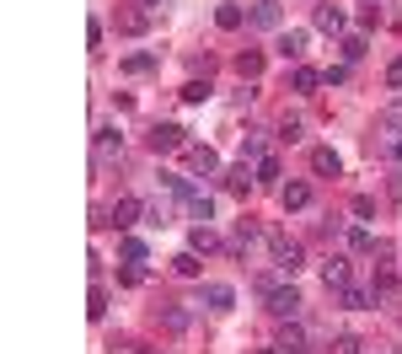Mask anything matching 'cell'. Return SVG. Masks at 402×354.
I'll list each match as a JSON object with an SVG mask.
<instances>
[{"instance_id": "4316f807", "label": "cell", "mask_w": 402, "mask_h": 354, "mask_svg": "<svg viewBox=\"0 0 402 354\" xmlns=\"http://www.w3.org/2000/svg\"><path fill=\"white\" fill-rule=\"evenodd\" d=\"M370 247H376V236H370L365 226H354L349 231V253H370Z\"/></svg>"}, {"instance_id": "f546056e", "label": "cell", "mask_w": 402, "mask_h": 354, "mask_svg": "<svg viewBox=\"0 0 402 354\" xmlns=\"http://www.w3.org/2000/svg\"><path fill=\"white\" fill-rule=\"evenodd\" d=\"M338 49H343V60H359V54H365V38H359V33H349V38L338 43Z\"/></svg>"}, {"instance_id": "60d3db41", "label": "cell", "mask_w": 402, "mask_h": 354, "mask_svg": "<svg viewBox=\"0 0 402 354\" xmlns=\"http://www.w3.org/2000/svg\"><path fill=\"white\" fill-rule=\"evenodd\" d=\"M134 354H150V349H134Z\"/></svg>"}, {"instance_id": "5bb4252c", "label": "cell", "mask_w": 402, "mask_h": 354, "mask_svg": "<svg viewBox=\"0 0 402 354\" xmlns=\"http://www.w3.org/2000/svg\"><path fill=\"white\" fill-rule=\"evenodd\" d=\"M236 75H247V81H257V75H263V54H257V49L236 54Z\"/></svg>"}, {"instance_id": "836d02e7", "label": "cell", "mask_w": 402, "mask_h": 354, "mask_svg": "<svg viewBox=\"0 0 402 354\" xmlns=\"http://www.w3.org/2000/svg\"><path fill=\"white\" fill-rule=\"evenodd\" d=\"M150 65H156L150 54H129V60H123V70H129V75H140V70H150Z\"/></svg>"}, {"instance_id": "603a6c76", "label": "cell", "mask_w": 402, "mask_h": 354, "mask_svg": "<svg viewBox=\"0 0 402 354\" xmlns=\"http://www.w3.org/2000/svg\"><path fill=\"white\" fill-rule=\"evenodd\" d=\"M257 183V177H252V172H247V161H242V167H236V172H225V188H231V194H247V188H252Z\"/></svg>"}, {"instance_id": "cb8c5ba5", "label": "cell", "mask_w": 402, "mask_h": 354, "mask_svg": "<svg viewBox=\"0 0 402 354\" xmlns=\"http://www.w3.org/2000/svg\"><path fill=\"white\" fill-rule=\"evenodd\" d=\"M188 215H194L199 226H209V215H215V204H209V194H194V199H188Z\"/></svg>"}, {"instance_id": "83f0119b", "label": "cell", "mask_w": 402, "mask_h": 354, "mask_svg": "<svg viewBox=\"0 0 402 354\" xmlns=\"http://www.w3.org/2000/svg\"><path fill=\"white\" fill-rule=\"evenodd\" d=\"M242 161H263V135H242Z\"/></svg>"}, {"instance_id": "74e56055", "label": "cell", "mask_w": 402, "mask_h": 354, "mask_svg": "<svg viewBox=\"0 0 402 354\" xmlns=\"http://www.w3.org/2000/svg\"><path fill=\"white\" fill-rule=\"evenodd\" d=\"M386 86H402V60H391V65H386Z\"/></svg>"}, {"instance_id": "52a82bcc", "label": "cell", "mask_w": 402, "mask_h": 354, "mask_svg": "<svg viewBox=\"0 0 402 354\" xmlns=\"http://www.w3.org/2000/svg\"><path fill=\"white\" fill-rule=\"evenodd\" d=\"M204 306H209V311H231L236 290H231V284H204Z\"/></svg>"}, {"instance_id": "ffe728a7", "label": "cell", "mask_w": 402, "mask_h": 354, "mask_svg": "<svg viewBox=\"0 0 402 354\" xmlns=\"http://www.w3.org/2000/svg\"><path fill=\"white\" fill-rule=\"evenodd\" d=\"M338 301H343V311H365V306H370V290H354V284H343Z\"/></svg>"}, {"instance_id": "4dcf8cb0", "label": "cell", "mask_w": 402, "mask_h": 354, "mask_svg": "<svg viewBox=\"0 0 402 354\" xmlns=\"http://www.w3.org/2000/svg\"><path fill=\"white\" fill-rule=\"evenodd\" d=\"M209 97V81H188L183 86V102H204Z\"/></svg>"}, {"instance_id": "1f68e13d", "label": "cell", "mask_w": 402, "mask_h": 354, "mask_svg": "<svg viewBox=\"0 0 402 354\" xmlns=\"http://www.w3.org/2000/svg\"><path fill=\"white\" fill-rule=\"evenodd\" d=\"M333 354H359V338H354V333H338V338H333Z\"/></svg>"}, {"instance_id": "ba28073f", "label": "cell", "mask_w": 402, "mask_h": 354, "mask_svg": "<svg viewBox=\"0 0 402 354\" xmlns=\"http://www.w3.org/2000/svg\"><path fill=\"white\" fill-rule=\"evenodd\" d=\"M118 156H123L118 129H97V161H118Z\"/></svg>"}, {"instance_id": "d590c367", "label": "cell", "mask_w": 402, "mask_h": 354, "mask_svg": "<svg viewBox=\"0 0 402 354\" xmlns=\"http://www.w3.org/2000/svg\"><path fill=\"white\" fill-rule=\"evenodd\" d=\"M118 27H123V33H140V27H145V11H129V16L118 22Z\"/></svg>"}, {"instance_id": "9a60e30c", "label": "cell", "mask_w": 402, "mask_h": 354, "mask_svg": "<svg viewBox=\"0 0 402 354\" xmlns=\"http://www.w3.org/2000/svg\"><path fill=\"white\" fill-rule=\"evenodd\" d=\"M391 295H397V274L381 269V274H376V284H370V301H391Z\"/></svg>"}, {"instance_id": "30bf717a", "label": "cell", "mask_w": 402, "mask_h": 354, "mask_svg": "<svg viewBox=\"0 0 402 354\" xmlns=\"http://www.w3.org/2000/svg\"><path fill=\"white\" fill-rule=\"evenodd\" d=\"M311 172H317V177H338V172H343L338 150H311Z\"/></svg>"}, {"instance_id": "5b68a950", "label": "cell", "mask_w": 402, "mask_h": 354, "mask_svg": "<svg viewBox=\"0 0 402 354\" xmlns=\"http://www.w3.org/2000/svg\"><path fill=\"white\" fill-rule=\"evenodd\" d=\"M322 280H328V290H343V284H349V258L333 253L328 263H322Z\"/></svg>"}, {"instance_id": "277c9868", "label": "cell", "mask_w": 402, "mask_h": 354, "mask_svg": "<svg viewBox=\"0 0 402 354\" xmlns=\"http://www.w3.org/2000/svg\"><path fill=\"white\" fill-rule=\"evenodd\" d=\"M145 215V204H140V199H118V204L108 209V226H118V231H129L134 220Z\"/></svg>"}, {"instance_id": "6da1fadb", "label": "cell", "mask_w": 402, "mask_h": 354, "mask_svg": "<svg viewBox=\"0 0 402 354\" xmlns=\"http://www.w3.org/2000/svg\"><path fill=\"white\" fill-rule=\"evenodd\" d=\"M268 247H274V269H279L284 280H295V274L306 269V253H301V242H284V236H268Z\"/></svg>"}, {"instance_id": "7402d4cb", "label": "cell", "mask_w": 402, "mask_h": 354, "mask_svg": "<svg viewBox=\"0 0 402 354\" xmlns=\"http://www.w3.org/2000/svg\"><path fill=\"white\" fill-rule=\"evenodd\" d=\"M172 269L183 274V280H199V253H194V247H188V253H177V258H172Z\"/></svg>"}, {"instance_id": "8fae6325", "label": "cell", "mask_w": 402, "mask_h": 354, "mask_svg": "<svg viewBox=\"0 0 402 354\" xmlns=\"http://www.w3.org/2000/svg\"><path fill=\"white\" fill-rule=\"evenodd\" d=\"M274 49H279V60H301V54H306V33H295V27H290V33H279Z\"/></svg>"}, {"instance_id": "3957f363", "label": "cell", "mask_w": 402, "mask_h": 354, "mask_svg": "<svg viewBox=\"0 0 402 354\" xmlns=\"http://www.w3.org/2000/svg\"><path fill=\"white\" fill-rule=\"evenodd\" d=\"M268 311H274L279 322H295V317H301V295H295L290 284H279V290L268 295Z\"/></svg>"}, {"instance_id": "e575fe53", "label": "cell", "mask_w": 402, "mask_h": 354, "mask_svg": "<svg viewBox=\"0 0 402 354\" xmlns=\"http://www.w3.org/2000/svg\"><path fill=\"white\" fill-rule=\"evenodd\" d=\"M167 215H172L167 204H145V220H150V226H167Z\"/></svg>"}, {"instance_id": "d6986e66", "label": "cell", "mask_w": 402, "mask_h": 354, "mask_svg": "<svg viewBox=\"0 0 402 354\" xmlns=\"http://www.w3.org/2000/svg\"><path fill=\"white\" fill-rule=\"evenodd\" d=\"M161 328L167 333H188V306H167V311H161Z\"/></svg>"}, {"instance_id": "f1b7e54d", "label": "cell", "mask_w": 402, "mask_h": 354, "mask_svg": "<svg viewBox=\"0 0 402 354\" xmlns=\"http://www.w3.org/2000/svg\"><path fill=\"white\" fill-rule=\"evenodd\" d=\"M257 183H279V161H274V156L257 161Z\"/></svg>"}, {"instance_id": "8992f818", "label": "cell", "mask_w": 402, "mask_h": 354, "mask_svg": "<svg viewBox=\"0 0 402 354\" xmlns=\"http://www.w3.org/2000/svg\"><path fill=\"white\" fill-rule=\"evenodd\" d=\"M279 204H284V209H306V204H311V183H301V177H295V183H284V188H279Z\"/></svg>"}, {"instance_id": "9c48e42d", "label": "cell", "mask_w": 402, "mask_h": 354, "mask_svg": "<svg viewBox=\"0 0 402 354\" xmlns=\"http://www.w3.org/2000/svg\"><path fill=\"white\" fill-rule=\"evenodd\" d=\"M279 354H306V328H301V322H284V333H279Z\"/></svg>"}, {"instance_id": "f35d334b", "label": "cell", "mask_w": 402, "mask_h": 354, "mask_svg": "<svg viewBox=\"0 0 402 354\" xmlns=\"http://www.w3.org/2000/svg\"><path fill=\"white\" fill-rule=\"evenodd\" d=\"M140 6H145V11H156V6H161V0H140Z\"/></svg>"}, {"instance_id": "4fadbf2b", "label": "cell", "mask_w": 402, "mask_h": 354, "mask_svg": "<svg viewBox=\"0 0 402 354\" xmlns=\"http://www.w3.org/2000/svg\"><path fill=\"white\" fill-rule=\"evenodd\" d=\"M252 27H279V0H257L252 6Z\"/></svg>"}, {"instance_id": "484cf974", "label": "cell", "mask_w": 402, "mask_h": 354, "mask_svg": "<svg viewBox=\"0 0 402 354\" xmlns=\"http://www.w3.org/2000/svg\"><path fill=\"white\" fill-rule=\"evenodd\" d=\"M118 253H123V263H145V242H140V236H123Z\"/></svg>"}, {"instance_id": "e0dca14e", "label": "cell", "mask_w": 402, "mask_h": 354, "mask_svg": "<svg viewBox=\"0 0 402 354\" xmlns=\"http://www.w3.org/2000/svg\"><path fill=\"white\" fill-rule=\"evenodd\" d=\"M317 33H343V11L338 6H317Z\"/></svg>"}, {"instance_id": "7c38bea8", "label": "cell", "mask_w": 402, "mask_h": 354, "mask_svg": "<svg viewBox=\"0 0 402 354\" xmlns=\"http://www.w3.org/2000/svg\"><path fill=\"white\" fill-rule=\"evenodd\" d=\"M188 167L194 172H220V156L209 145H188Z\"/></svg>"}, {"instance_id": "d4e9b609", "label": "cell", "mask_w": 402, "mask_h": 354, "mask_svg": "<svg viewBox=\"0 0 402 354\" xmlns=\"http://www.w3.org/2000/svg\"><path fill=\"white\" fill-rule=\"evenodd\" d=\"M317 86H322V75L311 65H295V92H317Z\"/></svg>"}, {"instance_id": "ab89813d", "label": "cell", "mask_w": 402, "mask_h": 354, "mask_svg": "<svg viewBox=\"0 0 402 354\" xmlns=\"http://www.w3.org/2000/svg\"><path fill=\"white\" fill-rule=\"evenodd\" d=\"M391 156H397V161H402V140H397V145H391Z\"/></svg>"}, {"instance_id": "44dd1931", "label": "cell", "mask_w": 402, "mask_h": 354, "mask_svg": "<svg viewBox=\"0 0 402 354\" xmlns=\"http://www.w3.org/2000/svg\"><path fill=\"white\" fill-rule=\"evenodd\" d=\"M188 247H194V253H215V247H220V236L209 231V226H194V236H188Z\"/></svg>"}, {"instance_id": "7a4b0ae2", "label": "cell", "mask_w": 402, "mask_h": 354, "mask_svg": "<svg viewBox=\"0 0 402 354\" xmlns=\"http://www.w3.org/2000/svg\"><path fill=\"white\" fill-rule=\"evenodd\" d=\"M188 129H183V123H156V129H150V150H156V156H161V150H183L188 145Z\"/></svg>"}, {"instance_id": "8d00e7d4", "label": "cell", "mask_w": 402, "mask_h": 354, "mask_svg": "<svg viewBox=\"0 0 402 354\" xmlns=\"http://www.w3.org/2000/svg\"><path fill=\"white\" fill-rule=\"evenodd\" d=\"M279 140H301V118H284L279 123Z\"/></svg>"}, {"instance_id": "2e32d148", "label": "cell", "mask_w": 402, "mask_h": 354, "mask_svg": "<svg viewBox=\"0 0 402 354\" xmlns=\"http://www.w3.org/2000/svg\"><path fill=\"white\" fill-rule=\"evenodd\" d=\"M252 242H257V226H252V220H242V226H236V236H231V253L247 258V247H252Z\"/></svg>"}, {"instance_id": "ac0fdd59", "label": "cell", "mask_w": 402, "mask_h": 354, "mask_svg": "<svg viewBox=\"0 0 402 354\" xmlns=\"http://www.w3.org/2000/svg\"><path fill=\"white\" fill-rule=\"evenodd\" d=\"M215 22L225 27V33H236V27L247 22V11H242V6H231V0H225V6H220V11H215Z\"/></svg>"}, {"instance_id": "d6a6232c", "label": "cell", "mask_w": 402, "mask_h": 354, "mask_svg": "<svg viewBox=\"0 0 402 354\" xmlns=\"http://www.w3.org/2000/svg\"><path fill=\"white\" fill-rule=\"evenodd\" d=\"M86 311H91V317H108V290H102V284L91 290V306H86Z\"/></svg>"}]
</instances>
